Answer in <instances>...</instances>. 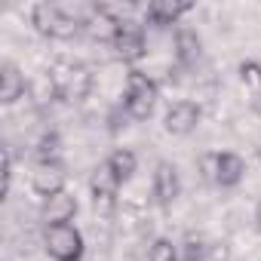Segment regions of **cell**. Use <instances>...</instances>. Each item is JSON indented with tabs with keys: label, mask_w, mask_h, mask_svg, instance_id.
Masks as SVG:
<instances>
[{
	"label": "cell",
	"mask_w": 261,
	"mask_h": 261,
	"mask_svg": "<svg viewBox=\"0 0 261 261\" xmlns=\"http://www.w3.org/2000/svg\"><path fill=\"white\" fill-rule=\"evenodd\" d=\"M157 98H160V86H157V80H154L151 74H145V71H139V68H133V71L126 74L120 108H123V114H126L129 120H136V123L151 120V114H154V108H157Z\"/></svg>",
	"instance_id": "obj_1"
},
{
	"label": "cell",
	"mask_w": 261,
	"mask_h": 261,
	"mask_svg": "<svg viewBox=\"0 0 261 261\" xmlns=\"http://www.w3.org/2000/svg\"><path fill=\"white\" fill-rule=\"evenodd\" d=\"M56 98L68 101V105H80L89 92H92V71L83 62H71V59H59L53 62L49 74H46Z\"/></svg>",
	"instance_id": "obj_2"
},
{
	"label": "cell",
	"mask_w": 261,
	"mask_h": 261,
	"mask_svg": "<svg viewBox=\"0 0 261 261\" xmlns=\"http://www.w3.org/2000/svg\"><path fill=\"white\" fill-rule=\"evenodd\" d=\"M31 25L37 34L49 40H74L83 31V19L71 16L59 4H34L31 7Z\"/></svg>",
	"instance_id": "obj_3"
},
{
	"label": "cell",
	"mask_w": 261,
	"mask_h": 261,
	"mask_svg": "<svg viewBox=\"0 0 261 261\" xmlns=\"http://www.w3.org/2000/svg\"><path fill=\"white\" fill-rule=\"evenodd\" d=\"M43 249L53 261H83L86 240L74 224H56L43 227Z\"/></svg>",
	"instance_id": "obj_4"
},
{
	"label": "cell",
	"mask_w": 261,
	"mask_h": 261,
	"mask_svg": "<svg viewBox=\"0 0 261 261\" xmlns=\"http://www.w3.org/2000/svg\"><path fill=\"white\" fill-rule=\"evenodd\" d=\"M111 49H114V56H117L120 62H126V65L142 62V59L148 56L145 25H139V22H133V19H123L117 37H114V43H111Z\"/></svg>",
	"instance_id": "obj_5"
},
{
	"label": "cell",
	"mask_w": 261,
	"mask_h": 261,
	"mask_svg": "<svg viewBox=\"0 0 261 261\" xmlns=\"http://www.w3.org/2000/svg\"><path fill=\"white\" fill-rule=\"evenodd\" d=\"M200 120H203L200 101L178 98V101H172V105L166 108V114H163V129H166L169 136H175V139H185V136H191L194 129L200 126Z\"/></svg>",
	"instance_id": "obj_6"
},
{
	"label": "cell",
	"mask_w": 261,
	"mask_h": 261,
	"mask_svg": "<svg viewBox=\"0 0 261 261\" xmlns=\"http://www.w3.org/2000/svg\"><path fill=\"white\" fill-rule=\"evenodd\" d=\"M151 194L157 200L160 209H172L175 200L181 197V175H178V166L169 163V160H160L154 166V175H151Z\"/></svg>",
	"instance_id": "obj_7"
},
{
	"label": "cell",
	"mask_w": 261,
	"mask_h": 261,
	"mask_svg": "<svg viewBox=\"0 0 261 261\" xmlns=\"http://www.w3.org/2000/svg\"><path fill=\"white\" fill-rule=\"evenodd\" d=\"M117 194H120V181H117V175L111 172L108 163H98V166L92 169V175H89V197H92L95 212H101V215L114 212V206H117Z\"/></svg>",
	"instance_id": "obj_8"
},
{
	"label": "cell",
	"mask_w": 261,
	"mask_h": 261,
	"mask_svg": "<svg viewBox=\"0 0 261 261\" xmlns=\"http://www.w3.org/2000/svg\"><path fill=\"white\" fill-rule=\"evenodd\" d=\"M31 188L37 197H56L62 191H68V169L62 160H46V163H34L31 172Z\"/></svg>",
	"instance_id": "obj_9"
},
{
	"label": "cell",
	"mask_w": 261,
	"mask_h": 261,
	"mask_svg": "<svg viewBox=\"0 0 261 261\" xmlns=\"http://www.w3.org/2000/svg\"><path fill=\"white\" fill-rule=\"evenodd\" d=\"M77 212H80V200H77V194L62 191V194H56V197H46V200H43V206H40V221H43V227L74 224Z\"/></svg>",
	"instance_id": "obj_10"
},
{
	"label": "cell",
	"mask_w": 261,
	"mask_h": 261,
	"mask_svg": "<svg viewBox=\"0 0 261 261\" xmlns=\"http://www.w3.org/2000/svg\"><path fill=\"white\" fill-rule=\"evenodd\" d=\"M120 22H123V19H117L108 7H92V10L83 16V31H86L92 40H98V43H114V37H117V31H120Z\"/></svg>",
	"instance_id": "obj_11"
},
{
	"label": "cell",
	"mask_w": 261,
	"mask_h": 261,
	"mask_svg": "<svg viewBox=\"0 0 261 261\" xmlns=\"http://www.w3.org/2000/svg\"><path fill=\"white\" fill-rule=\"evenodd\" d=\"M172 43H175V65L178 68L191 71V68L200 65V59H203V37L197 34V28H188V25L175 28V40Z\"/></svg>",
	"instance_id": "obj_12"
},
{
	"label": "cell",
	"mask_w": 261,
	"mask_h": 261,
	"mask_svg": "<svg viewBox=\"0 0 261 261\" xmlns=\"http://www.w3.org/2000/svg\"><path fill=\"white\" fill-rule=\"evenodd\" d=\"M191 10H194V4H178V0H154V4L145 7V22H151L157 28H169V25H178Z\"/></svg>",
	"instance_id": "obj_13"
},
{
	"label": "cell",
	"mask_w": 261,
	"mask_h": 261,
	"mask_svg": "<svg viewBox=\"0 0 261 261\" xmlns=\"http://www.w3.org/2000/svg\"><path fill=\"white\" fill-rule=\"evenodd\" d=\"M28 89V80L16 62L0 65V105H16Z\"/></svg>",
	"instance_id": "obj_14"
},
{
	"label": "cell",
	"mask_w": 261,
	"mask_h": 261,
	"mask_svg": "<svg viewBox=\"0 0 261 261\" xmlns=\"http://www.w3.org/2000/svg\"><path fill=\"white\" fill-rule=\"evenodd\" d=\"M246 178V160L233 151H221L218 154V175H215V188H237L240 181Z\"/></svg>",
	"instance_id": "obj_15"
},
{
	"label": "cell",
	"mask_w": 261,
	"mask_h": 261,
	"mask_svg": "<svg viewBox=\"0 0 261 261\" xmlns=\"http://www.w3.org/2000/svg\"><path fill=\"white\" fill-rule=\"evenodd\" d=\"M105 163L111 166V172L117 175L120 185H126L129 178L136 175V169H139V157H136V151H129V148H114Z\"/></svg>",
	"instance_id": "obj_16"
},
{
	"label": "cell",
	"mask_w": 261,
	"mask_h": 261,
	"mask_svg": "<svg viewBox=\"0 0 261 261\" xmlns=\"http://www.w3.org/2000/svg\"><path fill=\"white\" fill-rule=\"evenodd\" d=\"M46 160H62V136L56 129L43 133L37 142V163H46Z\"/></svg>",
	"instance_id": "obj_17"
},
{
	"label": "cell",
	"mask_w": 261,
	"mask_h": 261,
	"mask_svg": "<svg viewBox=\"0 0 261 261\" xmlns=\"http://www.w3.org/2000/svg\"><path fill=\"white\" fill-rule=\"evenodd\" d=\"M237 74H240V83H243L252 95H261V62L246 59V62H240Z\"/></svg>",
	"instance_id": "obj_18"
},
{
	"label": "cell",
	"mask_w": 261,
	"mask_h": 261,
	"mask_svg": "<svg viewBox=\"0 0 261 261\" xmlns=\"http://www.w3.org/2000/svg\"><path fill=\"white\" fill-rule=\"evenodd\" d=\"M148 261H181V252H178V243L169 240V237H157L148 249Z\"/></svg>",
	"instance_id": "obj_19"
},
{
	"label": "cell",
	"mask_w": 261,
	"mask_h": 261,
	"mask_svg": "<svg viewBox=\"0 0 261 261\" xmlns=\"http://www.w3.org/2000/svg\"><path fill=\"white\" fill-rule=\"evenodd\" d=\"M206 249H209V243H206L203 237H194V233H188V237L178 243L181 261H206Z\"/></svg>",
	"instance_id": "obj_20"
},
{
	"label": "cell",
	"mask_w": 261,
	"mask_h": 261,
	"mask_svg": "<svg viewBox=\"0 0 261 261\" xmlns=\"http://www.w3.org/2000/svg\"><path fill=\"white\" fill-rule=\"evenodd\" d=\"M197 169H200V178L206 185H215V175H218V151H209L197 160Z\"/></svg>",
	"instance_id": "obj_21"
},
{
	"label": "cell",
	"mask_w": 261,
	"mask_h": 261,
	"mask_svg": "<svg viewBox=\"0 0 261 261\" xmlns=\"http://www.w3.org/2000/svg\"><path fill=\"white\" fill-rule=\"evenodd\" d=\"M0 160H4V197H10V188H13V151L4 148L0 151Z\"/></svg>",
	"instance_id": "obj_22"
},
{
	"label": "cell",
	"mask_w": 261,
	"mask_h": 261,
	"mask_svg": "<svg viewBox=\"0 0 261 261\" xmlns=\"http://www.w3.org/2000/svg\"><path fill=\"white\" fill-rule=\"evenodd\" d=\"M206 261H230V249H227V243H209V249H206Z\"/></svg>",
	"instance_id": "obj_23"
},
{
	"label": "cell",
	"mask_w": 261,
	"mask_h": 261,
	"mask_svg": "<svg viewBox=\"0 0 261 261\" xmlns=\"http://www.w3.org/2000/svg\"><path fill=\"white\" fill-rule=\"evenodd\" d=\"M255 227H258V230H261V200H258V203H255Z\"/></svg>",
	"instance_id": "obj_24"
},
{
	"label": "cell",
	"mask_w": 261,
	"mask_h": 261,
	"mask_svg": "<svg viewBox=\"0 0 261 261\" xmlns=\"http://www.w3.org/2000/svg\"><path fill=\"white\" fill-rule=\"evenodd\" d=\"M258 163H261V148H258Z\"/></svg>",
	"instance_id": "obj_25"
}]
</instances>
